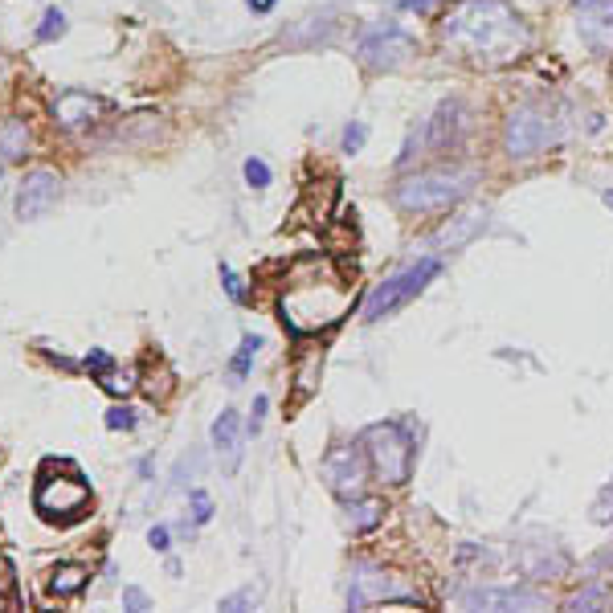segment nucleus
Listing matches in <instances>:
<instances>
[{
  "mask_svg": "<svg viewBox=\"0 0 613 613\" xmlns=\"http://www.w3.org/2000/svg\"><path fill=\"white\" fill-rule=\"evenodd\" d=\"M441 41L470 66H508L524 58L527 25L508 0H462L441 21Z\"/></svg>",
  "mask_w": 613,
  "mask_h": 613,
  "instance_id": "f257e3e1",
  "label": "nucleus"
},
{
  "mask_svg": "<svg viewBox=\"0 0 613 613\" xmlns=\"http://www.w3.org/2000/svg\"><path fill=\"white\" fill-rule=\"evenodd\" d=\"M278 311L290 336H311V332L336 327L352 311V287L327 258H303L290 266Z\"/></svg>",
  "mask_w": 613,
  "mask_h": 613,
  "instance_id": "f03ea898",
  "label": "nucleus"
},
{
  "mask_svg": "<svg viewBox=\"0 0 613 613\" xmlns=\"http://www.w3.org/2000/svg\"><path fill=\"white\" fill-rule=\"evenodd\" d=\"M474 181H479L474 168H433V172H417L397 184L393 201L405 213H438V209L458 205L474 189Z\"/></svg>",
  "mask_w": 613,
  "mask_h": 613,
  "instance_id": "7ed1b4c3",
  "label": "nucleus"
},
{
  "mask_svg": "<svg viewBox=\"0 0 613 613\" xmlns=\"http://www.w3.org/2000/svg\"><path fill=\"white\" fill-rule=\"evenodd\" d=\"M360 446H365V458H368V466L376 470V479L381 483H389V487L409 483L413 441H409V433H405V425H397V422L368 425L365 438H360Z\"/></svg>",
  "mask_w": 613,
  "mask_h": 613,
  "instance_id": "20e7f679",
  "label": "nucleus"
},
{
  "mask_svg": "<svg viewBox=\"0 0 613 613\" xmlns=\"http://www.w3.org/2000/svg\"><path fill=\"white\" fill-rule=\"evenodd\" d=\"M441 274V262L438 258H417L413 266L397 270L393 278H384L381 287L368 295V306H365V319L368 323H381L384 315H393V311H401L405 303H413V298L422 295L425 287H430L433 278Z\"/></svg>",
  "mask_w": 613,
  "mask_h": 613,
  "instance_id": "39448f33",
  "label": "nucleus"
},
{
  "mask_svg": "<svg viewBox=\"0 0 613 613\" xmlns=\"http://www.w3.org/2000/svg\"><path fill=\"white\" fill-rule=\"evenodd\" d=\"M556 139H560V131H556V119H552V111H548V106L524 103V106H516V111L508 115L503 144H508L511 160H532V155L548 152Z\"/></svg>",
  "mask_w": 613,
  "mask_h": 613,
  "instance_id": "423d86ee",
  "label": "nucleus"
},
{
  "mask_svg": "<svg viewBox=\"0 0 613 613\" xmlns=\"http://www.w3.org/2000/svg\"><path fill=\"white\" fill-rule=\"evenodd\" d=\"M90 508V487L78 474H41L33 491V511L49 524H74Z\"/></svg>",
  "mask_w": 613,
  "mask_h": 613,
  "instance_id": "0eeeda50",
  "label": "nucleus"
},
{
  "mask_svg": "<svg viewBox=\"0 0 613 613\" xmlns=\"http://www.w3.org/2000/svg\"><path fill=\"white\" fill-rule=\"evenodd\" d=\"M413 49H417V41H413L397 21H381V25H373V29L360 38L356 54H360V62H365L368 70L384 74V70L405 66V62L413 58Z\"/></svg>",
  "mask_w": 613,
  "mask_h": 613,
  "instance_id": "6e6552de",
  "label": "nucleus"
},
{
  "mask_svg": "<svg viewBox=\"0 0 613 613\" xmlns=\"http://www.w3.org/2000/svg\"><path fill=\"white\" fill-rule=\"evenodd\" d=\"M573 17L584 46L613 58V0H573Z\"/></svg>",
  "mask_w": 613,
  "mask_h": 613,
  "instance_id": "1a4fd4ad",
  "label": "nucleus"
},
{
  "mask_svg": "<svg viewBox=\"0 0 613 613\" xmlns=\"http://www.w3.org/2000/svg\"><path fill=\"white\" fill-rule=\"evenodd\" d=\"M62 197V181L58 172H49V168H38V172H29L25 181H21V192H17V217L21 221H38L46 217L54 205H58Z\"/></svg>",
  "mask_w": 613,
  "mask_h": 613,
  "instance_id": "9d476101",
  "label": "nucleus"
},
{
  "mask_svg": "<svg viewBox=\"0 0 613 613\" xmlns=\"http://www.w3.org/2000/svg\"><path fill=\"white\" fill-rule=\"evenodd\" d=\"M323 479L327 487L344 499L360 495V487H365V454L356 450V446H336L323 458Z\"/></svg>",
  "mask_w": 613,
  "mask_h": 613,
  "instance_id": "9b49d317",
  "label": "nucleus"
},
{
  "mask_svg": "<svg viewBox=\"0 0 613 613\" xmlns=\"http://www.w3.org/2000/svg\"><path fill=\"white\" fill-rule=\"evenodd\" d=\"M106 98L90 95V90H62L58 98H54V123L66 127V131H82V127H90L95 119L106 115Z\"/></svg>",
  "mask_w": 613,
  "mask_h": 613,
  "instance_id": "f8f14e48",
  "label": "nucleus"
},
{
  "mask_svg": "<svg viewBox=\"0 0 613 613\" xmlns=\"http://www.w3.org/2000/svg\"><path fill=\"white\" fill-rule=\"evenodd\" d=\"M376 601H417V597H405L393 589V581L376 568H356L352 581H348V605L352 609H368Z\"/></svg>",
  "mask_w": 613,
  "mask_h": 613,
  "instance_id": "ddd939ff",
  "label": "nucleus"
},
{
  "mask_svg": "<svg viewBox=\"0 0 613 613\" xmlns=\"http://www.w3.org/2000/svg\"><path fill=\"white\" fill-rule=\"evenodd\" d=\"M462 605L466 609H540L544 597L527 589H470Z\"/></svg>",
  "mask_w": 613,
  "mask_h": 613,
  "instance_id": "4468645a",
  "label": "nucleus"
},
{
  "mask_svg": "<svg viewBox=\"0 0 613 613\" xmlns=\"http://www.w3.org/2000/svg\"><path fill=\"white\" fill-rule=\"evenodd\" d=\"M462 127H466V106L458 98H446L438 106V115L430 119V147H446V144H458Z\"/></svg>",
  "mask_w": 613,
  "mask_h": 613,
  "instance_id": "2eb2a0df",
  "label": "nucleus"
},
{
  "mask_svg": "<svg viewBox=\"0 0 613 613\" xmlns=\"http://www.w3.org/2000/svg\"><path fill=\"white\" fill-rule=\"evenodd\" d=\"M332 17H336V9L311 13V17H303L290 33H282V41H287V46H295V49H311L315 41H323L327 33L336 29V21H332Z\"/></svg>",
  "mask_w": 613,
  "mask_h": 613,
  "instance_id": "dca6fc26",
  "label": "nucleus"
},
{
  "mask_svg": "<svg viewBox=\"0 0 613 613\" xmlns=\"http://www.w3.org/2000/svg\"><path fill=\"white\" fill-rule=\"evenodd\" d=\"M213 450L225 454L230 466L238 462V454H241V417H238V409H221V417L213 422Z\"/></svg>",
  "mask_w": 613,
  "mask_h": 613,
  "instance_id": "f3484780",
  "label": "nucleus"
},
{
  "mask_svg": "<svg viewBox=\"0 0 613 613\" xmlns=\"http://www.w3.org/2000/svg\"><path fill=\"white\" fill-rule=\"evenodd\" d=\"M384 519V503L381 499H348L344 503V524L352 527L356 536H365V532H373V527H381Z\"/></svg>",
  "mask_w": 613,
  "mask_h": 613,
  "instance_id": "a211bd4d",
  "label": "nucleus"
},
{
  "mask_svg": "<svg viewBox=\"0 0 613 613\" xmlns=\"http://www.w3.org/2000/svg\"><path fill=\"white\" fill-rule=\"evenodd\" d=\"M90 573L82 565H58L54 573H49V593L54 597H78L82 589H87Z\"/></svg>",
  "mask_w": 613,
  "mask_h": 613,
  "instance_id": "6ab92c4d",
  "label": "nucleus"
},
{
  "mask_svg": "<svg viewBox=\"0 0 613 613\" xmlns=\"http://www.w3.org/2000/svg\"><path fill=\"white\" fill-rule=\"evenodd\" d=\"M483 225H487V213H466V217H454V230L446 225V230L438 233V241H441V246H450V249H454V246H462L466 238H474V233H479Z\"/></svg>",
  "mask_w": 613,
  "mask_h": 613,
  "instance_id": "aec40b11",
  "label": "nucleus"
},
{
  "mask_svg": "<svg viewBox=\"0 0 613 613\" xmlns=\"http://www.w3.org/2000/svg\"><path fill=\"white\" fill-rule=\"evenodd\" d=\"M258 348H262V340H258V336H246V340H241L238 356L230 360V376H233L230 384H241V381L249 376V368H254V356H258Z\"/></svg>",
  "mask_w": 613,
  "mask_h": 613,
  "instance_id": "412c9836",
  "label": "nucleus"
},
{
  "mask_svg": "<svg viewBox=\"0 0 613 613\" xmlns=\"http://www.w3.org/2000/svg\"><path fill=\"white\" fill-rule=\"evenodd\" d=\"M319 360H323V352H311L306 360H298L295 368V397L303 401V397L315 393V373H319Z\"/></svg>",
  "mask_w": 613,
  "mask_h": 613,
  "instance_id": "4be33fe9",
  "label": "nucleus"
},
{
  "mask_svg": "<svg viewBox=\"0 0 613 613\" xmlns=\"http://www.w3.org/2000/svg\"><path fill=\"white\" fill-rule=\"evenodd\" d=\"M25 144H29V135H25V123L21 119H13V123L0 127V147H4V155H25Z\"/></svg>",
  "mask_w": 613,
  "mask_h": 613,
  "instance_id": "5701e85b",
  "label": "nucleus"
},
{
  "mask_svg": "<svg viewBox=\"0 0 613 613\" xmlns=\"http://www.w3.org/2000/svg\"><path fill=\"white\" fill-rule=\"evenodd\" d=\"M258 601H262V589H258V584H246V589H238V593L221 597V609H225V613H241V609H254Z\"/></svg>",
  "mask_w": 613,
  "mask_h": 613,
  "instance_id": "b1692460",
  "label": "nucleus"
},
{
  "mask_svg": "<svg viewBox=\"0 0 613 613\" xmlns=\"http://www.w3.org/2000/svg\"><path fill=\"white\" fill-rule=\"evenodd\" d=\"M66 29H70L66 13H62V9H46V17H41V25H38V41H58Z\"/></svg>",
  "mask_w": 613,
  "mask_h": 613,
  "instance_id": "393cba45",
  "label": "nucleus"
},
{
  "mask_svg": "<svg viewBox=\"0 0 613 613\" xmlns=\"http://www.w3.org/2000/svg\"><path fill=\"white\" fill-rule=\"evenodd\" d=\"M98 384H103V389H106L111 397H127V393L135 389V376H131V373H115V368H111L106 376H98Z\"/></svg>",
  "mask_w": 613,
  "mask_h": 613,
  "instance_id": "a878e982",
  "label": "nucleus"
},
{
  "mask_svg": "<svg viewBox=\"0 0 613 613\" xmlns=\"http://www.w3.org/2000/svg\"><path fill=\"white\" fill-rule=\"evenodd\" d=\"M241 172H246V184H249V189H266V184H270V164L258 160V155H249Z\"/></svg>",
  "mask_w": 613,
  "mask_h": 613,
  "instance_id": "bb28decb",
  "label": "nucleus"
},
{
  "mask_svg": "<svg viewBox=\"0 0 613 613\" xmlns=\"http://www.w3.org/2000/svg\"><path fill=\"white\" fill-rule=\"evenodd\" d=\"M106 430H135V413L127 405H115V409H106Z\"/></svg>",
  "mask_w": 613,
  "mask_h": 613,
  "instance_id": "cd10ccee",
  "label": "nucleus"
},
{
  "mask_svg": "<svg viewBox=\"0 0 613 613\" xmlns=\"http://www.w3.org/2000/svg\"><path fill=\"white\" fill-rule=\"evenodd\" d=\"M221 282H225V290H230V298L233 303H246V282H241L238 274H233V266H221Z\"/></svg>",
  "mask_w": 613,
  "mask_h": 613,
  "instance_id": "c85d7f7f",
  "label": "nucleus"
},
{
  "mask_svg": "<svg viewBox=\"0 0 613 613\" xmlns=\"http://www.w3.org/2000/svg\"><path fill=\"white\" fill-rule=\"evenodd\" d=\"M368 139V127L365 123H348L344 127V152H360Z\"/></svg>",
  "mask_w": 613,
  "mask_h": 613,
  "instance_id": "c756f323",
  "label": "nucleus"
},
{
  "mask_svg": "<svg viewBox=\"0 0 613 613\" xmlns=\"http://www.w3.org/2000/svg\"><path fill=\"white\" fill-rule=\"evenodd\" d=\"M192 519H197V524H209L213 519V499L205 495V491H192Z\"/></svg>",
  "mask_w": 613,
  "mask_h": 613,
  "instance_id": "7c9ffc66",
  "label": "nucleus"
},
{
  "mask_svg": "<svg viewBox=\"0 0 613 613\" xmlns=\"http://www.w3.org/2000/svg\"><path fill=\"white\" fill-rule=\"evenodd\" d=\"M87 368H90V373H95V376H106V373H111V368H115V360H111V356H106L103 348H90V356H87Z\"/></svg>",
  "mask_w": 613,
  "mask_h": 613,
  "instance_id": "2f4dec72",
  "label": "nucleus"
},
{
  "mask_svg": "<svg viewBox=\"0 0 613 613\" xmlns=\"http://www.w3.org/2000/svg\"><path fill=\"white\" fill-rule=\"evenodd\" d=\"M123 605L131 613H144V609H152V601H147V593L144 589H123Z\"/></svg>",
  "mask_w": 613,
  "mask_h": 613,
  "instance_id": "473e14b6",
  "label": "nucleus"
},
{
  "mask_svg": "<svg viewBox=\"0 0 613 613\" xmlns=\"http://www.w3.org/2000/svg\"><path fill=\"white\" fill-rule=\"evenodd\" d=\"M147 544H152L155 552H168V548H172V536H168V527H164V524H155L152 532H147Z\"/></svg>",
  "mask_w": 613,
  "mask_h": 613,
  "instance_id": "72a5a7b5",
  "label": "nucleus"
},
{
  "mask_svg": "<svg viewBox=\"0 0 613 613\" xmlns=\"http://www.w3.org/2000/svg\"><path fill=\"white\" fill-rule=\"evenodd\" d=\"M601 601H605L601 589H589V593H576V597H573V609H597Z\"/></svg>",
  "mask_w": 613,
  "mask_h": 613,
  "instance_id": "f704fd0d",
  "label": "nucleus"
},
{
  "mask_svg": "<svg viewBox=\"0 0 613 613\" xmlns=\"http://www.w3.org/2000/svg\"><path fill=\"white\" fill-rule=\"evenodd\" d=\"M266 397H254V409H249V433H258L262 430V417H266Z\"/></svg>",
  "mask_w": 613,
  "mask_h": 613,
  "instance_id": "c9c22d12",
  "label": "nucleus"
},
{
  "mask_svg": "<svg viewBox=\"0 0 613 613\" xmlns=\"http://www.w3.org/2000/svg\"><path fill=\"white\" fill-rule=\"evenodd\" d=\"M4 593H13V565L0 556V597H4Z\"/></svg>",
  "mask_w": 613,
  "mask_h": 613,
  "instance_id": "e433bc0d",
  "label": "nucleus"
},
{
  "mask_svg": "<svg viewBox=\"0 0 613 613\" xmlns=\"http://www.w3.org/2000/svg\"><path fill=\"white\" fill-rule=\"evenodd\" d=\"M438 4H446V0H405V9L409 13H433Z\"/></svg>",
  "mask_w": 613,
  "mask_h": 613,
  "instance_id": "4c0bfd02",
  "label": "nucleus"
},
{
  "mask_svg": "<svg viewBox=\"0 0 613 613\" xmlns=\"http://www.w3.org/2000/svg\"><path fill=\"white\" fill-rule=\"evenodd\" d=\"M278 0H246V9L249 13H258V17H266V13H274Z\"/></svg>",
  "mask_w": 613,
  "mask_h": 613,
  "instance_id": "58836bf2",
  "label": "nucleus"
},
{
  "mask_svg": "<svg viewBox=\"0 0 613 613\" xmlns=\"http://www.w3.org/2000/svg\"><path fill=\"white\" fill-rule=\"evenodd\" d=\"M0 176H4V164H0Z\"/></svg>",
  "mask_w": 613,
  "mask_h": 613,
  "instance_id": "ea45409f",
  "label": "nucleus"
}]
</instances>
